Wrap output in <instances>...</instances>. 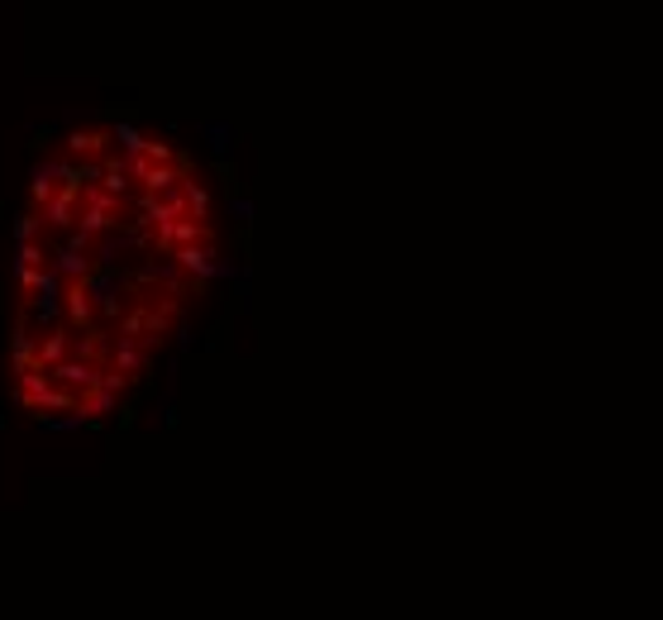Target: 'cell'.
Returning a JSON list of instances; mask_svg holds the SVG:
<instances>
[{"label": "cell", "mask_w": 663, "mask_h": 620, "mask_svg": "<svg viewBox=\"0 0 663 620\" xmlns=\"http://www.w3.org/2000/svg\"><path fill=\"white\" fill-rule=\"evenodd\" d=\"M201 163L144 125H91L24 187L10 234L5 373L20 411L91 425L120 411L220 272Z\"/></svg>", "instance_id": "6da1fadb"}]
</instances>
